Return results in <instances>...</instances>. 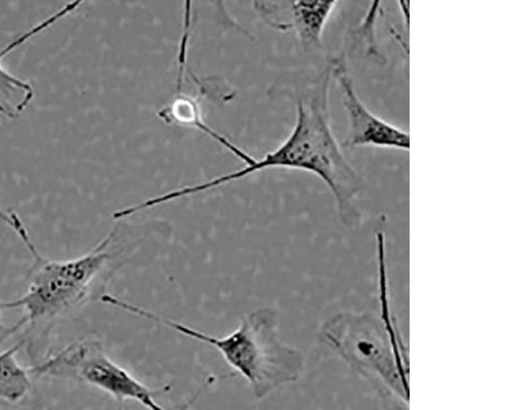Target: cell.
<instances>
[{
  "instance_id": "obj_9",
  "label": "cell",
  "mask_w": 512,
  "mask_h": 410,
  "mask_svg": "<svg viewBox=\"0 0 512 410\" xmlns=\"http://www.w3.org/2000/svg\"><path fill=\"white\" fill-rule=\"evenodd\" d=\"M158 116L168 125L169 123H174V125L197 129L228 149L242 160L246 166H249L256 159L236 146L228 138L209 127L203 119L200 101L184 95L180 91H178L177 96L169 104L158 112Z\"/></svg>"
},
{
  "instance_id": "obj_11",
  "label": "cell",
  "mask_w": 512,
  "mask_h": 410,
  "mask_svg": "<svg viewBox=\"0 0 512 410\" xmlns=\"http://www.w3.org/2000/svg\"><path fill=\"white\" fill-rule=\"evenodd\" d=\"M381 6V3H374L362 22L355 29V34L362 41L366 55L378 60H383L376 43V22L382 14Z\"/></svg>"
},
{
  "instance_id": "obj_6",
  "label": "cell",
  "mask_w": 512,
  "mask_h": 410,
  "mask_svg": "<svg viewBox=\"0 0 512 410\" xmlns=\"http://www.w3.org/2000/svg\"><path fill=\"white\" fill-rule=\"evenodd\" d=\"M328 61L332 79L336 81L348 116L349 133L345 146L350 149L372 146L408 152L409 134L375 115L358 96L346 54L332 57Z\"/></svg>"
},
{
  "instance_id": "obj_4",
  "label": "cell",
  "mask_w": 512,
  "mask_h": 410,
  "mask_svg": "<svg viewBox=\"0 0 512 410\" xmlns=\"http://www.w3.org/2000/svg\"><path fill=\"white\" fill-rule=\"evenodd\" d=\"M323 339L376 386L397 410H408L405 348L397 346L381 321L367 314H344L323 328Z\"/></svg>"
},
{
  "instance_id": "obj_5",
  "label": "cell",
  "mask_w": 512,
  "mask_h": 410,
  "mask_svg": "<svg viewBox=\"0 0 512 410\" xmlns=\"http://www.w3.org/2000/svg\"><path fill=\"white\" fill-rule=\"evenodd\" d=\"M31 373L69 377L102 390L118 402L135 400L149 410H166L156 398L170 390L152 389L113 361L98 339L76 341L58 354L31 368Z\"/></svg>"
},
{
  "instance_id": "obj_3",
  "label": "cell",
  "mask_w": 512,
  "mask_h": 410,
  "mask_svg": "<svg viewBox=\"0 0 512 410\" xmlns=\"http://www.w3.org/2000/svg\"><path fill=\"white\" fill-rule=\"evenodd\" d=\"M100 301L217 349L234 371L247 381L258 399H264L276 389L297 382L304 373L305 356L281 341L278 314L273 308L252 310L241 319L233 333L216 337L109 294H105Z\"/></svg>"
},
{
  "instance_id": "obj_8",
  "label": "cell",
  "mask_w": 512,
  "mask_h": 410,
  "mask_svg": "<svg viewBox=\"0 0 512 410\" xmlns=\"http://www.w3.org/2000/svg\"><path fill=\"white\" fill-rule=\"evenodd\" d=\"M83 2L66 4L62 9L21 33L5 48L0 50V114L9 119L21 116L32 103L35 93L28 81L10 73L2 64L3 60L29 40L53 27L64 18L76 12Z\"/></svg>"
},
{
  "instance_id": "obj_12",
  "label": "cell",
  "mask_w": 512,
  "mask_h": 410,
  "mask_svg": "<svg viewBox=\"0 0 512 410\" xmlns=\"http://www.w3.org/2000/svg\"><path fill=\"white\" fill-rule=\"evenodd\" d=\"M18 215L16 213H7L0 208V221L4 222L10 228L14 229Z\"/></svg>"
},
{
  "instance_id": "obj_2",
  "label": "cell",
  "mask_w": 512,
  "mask_h": 410,
  "mask_svg": "<svg viewBox=\"0 0 512 410\" xmlns=\"http://www.w3.org/2000/svg\"><path fill=\"white\" fill-rule=\"evenodd\" d=\"M329 61L319 71L288 79V96L294 98L296 118L290 135L275 150L249 166L205 183L173 192L175 199L200 194L270 169H290L320 178L331 192L340 221L354 226L360 220L358 197L362 178L347 159L331 128L329 94L332 81Z\"/></svg>"
},
{
  "instance_id": "obj_1",
  "label": "cell",
  "mask_w": 512,
  "mask_h": 410,
  "mask_svg": "<svg viewBox=\"0 0 512 410\" xmlns=\"http://www.w3.org/2000/svg\"><path fill=\"white\" fill-rule=\"evenodd\" d=\"M117 222L91 252L67 261L42 257L28 230L19 236L35 264L26 293L17 300L0 303V309L24 311L9 333L25 324L59 318L95 298L101 299L118 272L153 260L172 235V226L164 221Z\"/></svg>"
},
{
  "instance_id": "obj_7",
  "label": "cell",
  "mask_w": 512,
  "mask_h": 410,
  "mask_svg": "<svg viewBox=\"0 0 512 410\" xmlns=\"http://www.w3.org/2000/svg\"><path fill=\"white\" fill-rule=\"evenodd\" d=\"M338 2H256L253 8L272 29L293 33L306 51L321 50L323 32Z\"/></svg>"
},
{
  "instance_id": "obj_10",
  "label": "cell",
  "mask_w": 512,
  "mask_h": 410,
  "mask_svg": "<svg viewBox=\"0 0 512 410\" xmlns=\"http://www.w3.org/2000/svg\"><path fill=\"white\" fill-rule=\"evenodd\" d=\"M22 346L23 342L0 353V401L2 402L19 403L32 389L31 369L24 368L16 358Z\"/></svg>"
}]
</instances>
